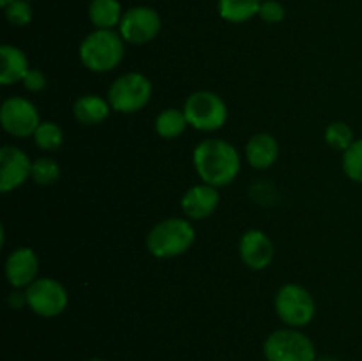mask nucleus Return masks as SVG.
Wrapping results in <instances>:
<instances>
[{
    "label": "nucleus",
    "mask_w": 362,
    "mask_h": 361,
    "mask_svg": "<svg viewBox=\"0 0 362 361\" xmlns=\"http://www.w3.org/2000/svg\"><path fill=\"white\" fill-rule=\"evenodd\" d=\"M193 165L198 177L211 186H228L240 172L239 151L221 138H207L193 151Z\"/></svg>",
    "instance_id": "obj_1"
},
{
    "label": "nucleus",
    "mask_w": 362,
    "mask_h": 361,
    "mask_svg": "<svg viewBox=\"0 0 362 361\" xmlns=\"http://www.w3.org/2000/svg\"><path fill=\"white\" fill-rule=\"evenodd\" d=\"M126 41L120 32L101 30L88 34L80 45V60L92 73H108L115 69L124 59Z\"/></svg>",
    "instance_id": "obj_2"
},
{
    "label": "nucleus",
    "mask_w": 362,
    "mask_h": 361,
    "mask_svg": "<svg viewBox=\"0 0 362 361\" xmlns=\"http://www.w3.org/2000/svg\"><path fill=\"white\" fill-rule=\"evenodd\" d=\"M197 239V230L186 218H166L147 234V250L156 258H173L186 253Z\"/></svg>",
    "instance_id": "obj_3"
},
{
    "label": "nucleus",
    "mask_w": 362,
    "mask_h": 361,
    "mask_svg": "<svg viewBox=\"0 0 362 361\" xmlns=\"http://www.w3.org/2000/svg\"><path fill=\"white\" fill-rule=\"evenodd\" d=\"M184 113L189 126L204 133L221 130L228 120L226 103L211 91L193 92L184 103Z\"/></svg>",
    "instance_id": "obj_4"
},
{
    "label": "nucleus",
    "mask_w": 362,
    "mask_h": 361,
    "mask_svg": "<svg viewBox=\"0 0 362 361\" xmlns=\"http://www.w3.org/2000/svg\"><path fill=\"white\" fill-rule=\"evenodd\" d=\"M274 308L278 317L288 328H304L310 324L317 314V304L310 290L297 283H286L278 290L274 297Z\"/></svg>",
    "instance_id": "obj_5"
},
{
    "label": "nucleus",
    "mask_w": 362,
    "mask_h": 361,
    "mask_svg": "<svg viewBox=\"0 0 362 361\" xmlns=\"http://www.w3.org/2000/svg\"><path fill=\"white\" fill-rule=\"evenodd\" d=\"M152 98V81L145 74L126 73L117 78L108 91V101L119 113H136Z\"/></svg>",
    "instance_id": "obj_6"
},
{
    "label": "nucleus",
    "mask_w": 362,
    "mask_h": 361,
    "mask_svg": "<svg viewBox=\"0 0 362 361\" xmlns=\"http://www.w3.org/2000/svg\"><path fill=\"white\" fill-rule=\"evenodd\" d=\"M267 361H317L313 342L296 328L278 329L264 342Z\"/></svg>",
    "instance_id": "obj_7"
},
{
    "label": "nucleus",
    "mask_w": 362,
    "mask_h": 361,
    "mask_svg": "<svg viewBox=\"0 0 362 361\" xmlns=\"http://www.w3.org/2000/svg\"><path fill=\"white\" fill-rule=\"evenodd\" d=\"M27 304L34 314L41 317H57L62 314L69 303V294L66 287L55 278H37L34 283L27 287Z\"/></svg>",
    "instance_id": "obj_8"
},
{
    "label": "nucleus",
    "mask_w": 362,
    "mask_h": 361,
    "mask_svg": "<svg viewBox=\"0 0 362 361\" xmlns=\"http://www.w3.org/2000/svg\"><path fill=\"white\" fill-rule=\"evenodd\" d=\"M0 124L9 134L16 138H27L35 133L41 124L39 112L27 98H7L0 108Z\"/></svg>",
    "instance_id": "obj_9"
},
{
    "label": "nucleus",
    "mask_w": 362,
    "mask_h": 361,
    "mask_svg": "<svg viewBox=\"0 0 362 361\" xmlns=\"http://www.w3.org/2000/svg\"><path fill=\"white\" fill-rule=\"evenodd\" d=\"M161 30V18L152 7L138 6L124 13L119 32L129 45H147Z\"/></svg>",
    "instance_id": "obj_10"
},
{
    "label": "nucleus",
    "mask_w": 362,
    "mask_h": 361,
    "mask_svg": "<svg viewBox=\"0 0 362 361\" xmlns=\"http://www.w3.org/2000/svg\"><path fill=\"white\" fill-rule=\"evenodd\" d=\"M32 177V161L27 152L14 145L0 149V191L9 193Z\"/></svg>",
    "instance_id": "obj_11"
},
{
    "label": "nucleus",
    "mask_w": 362,
    "mask_h": 361,
    "mask_svg": "<svg viewBox=\"0 0 362 361\" xmlns=\"http://www.w3.org/2000/svg\"><path fill=\"white\" fill-rule=\"evenodd\" d=\"M239 253L247 268L253 271H262L267 269L274 258V244L264 230L251 229L240 237Z\"/></svg>",
    "instance_id": "obj_12"
},
{
    "label": "nucleus",
    "mask_w": 362,
    "mask_h": 361,
    "mask_svg": "<svg viewBox=\"0 0 362 361\" xmlns=\"http://www.w3.org/2000/svg\"><path fill=\"white\" fill-rule=\"evenodd\" d=\"M39 257L32 248H16L6 260V278L14 289H27L37 280Z\"/></svg>",
    "instance_id": "obj_13"
},
{
    "label": "nucleus",
    "mask_w": 362,
    "mask_h": 361,
    "mask_svg": "<svg viewBox=\"0 0 362 361\" xmlns=\"http://www.w3.org/2000/svg\"><path fill=\"white\" fill-rule=\"evenodd\" d=\"M219 205V191L207 183L191 186L180 198V207L189 219H205L214 214Z\"/></svg>",
    "instance_id": "obj_14"
},
{
    "label": "nucleus",
    "mask_w": 362,
    "mask_h": 361,
    "mask_svg": "<svg viewBox=\"0 0 362 361\" xmlns=\"http://www.w3.org/2000/svg\"><path fill=\"white\" fill-rule=\"evenodd\" d=\"M279 144L272 134L258 133L247 140L246 159L253 168L267 170L278 161Z\"/></svg>",
    "instance_id": "obj_15"
},
{
    "label": "nucleus",
    "mask_w": 362,
    "mask_h": 361,
    "mask_svg": "<svg viewBox=\"0 0 362 361\" xmlns=\"http://www.w3.org/2000/svg\"><path fill=\"white\" fill-rule=\"evenodd\" d=\"M112 110L113 108L108 99H103L95 94L81 96L73 105L74 117L83 126H98V124H103L110 117Z\"/></svg>",
    "instance_id": "obj_16"
},
{
    "label": "nucleus",
    "mask_w": 362,
    "mask_h": 361,
    "mask_svg": "<svg viewBox=\"0 0 362 361\" xmlns=\"http://www.w3.org/2000/svg\"><path fill=\"white\" fill-rule=\"evenodd\" d=\"M0 60H2V69H0V84L14 85L16 81H23L25 74L28 73V57L23 50L16 48L13 45H4L0 48Z\"/></svg>",
    "instance_id": "obj_17"
},
{
    "label": "nucleus",
    "mask_w": 362,
    "mask_h": 361,
    "mask_svg": "<svg viewBox=\"0 0 362 361\" xmlns=\"http://www.w3.org/2000/svg\"><path fill=\"white\" fill-rule=\"evenodd\" d=\"M122 16L119 0H92L88 7V18L92 25L101 30H113L115 25H120Z\"/></svg>",
    "instance_id": "obj_18"
},
{
    "label": "nucleus",
    "mask_w": 362,
    "mask_h": 361,
    "mask_svg": "<svg viewBox=\"0 0 362 361\" xmlns=\"http://www.w3.org/2000/svg\"><path fill=\"white\" fill-rule=\"evenodd\" d=\"M262 0H219L218 11L223 20L230 23H244L258 14Z\"/></svg>",
    "instance_id": "obj_19"
},
{
    "label": "nucleus",
    "mask_w": 362,
    "mask_h": 361,
    "mask_svg": "<svg viewBox=\"0 0 362 361\" xmlns=\"http://www.w3.org/2000/svg\"><path fill=\"white\" fill-rule=\"evenodd\" d=\"M189 126L186 119V113L184 110L179 108H166L156 117V133L161 138H166V140H173V138L180 137V134L186 131V127Z\"/></svg>",
    "instance_id": "obj_20"
},
{
    "label": "nucleus",
    "mask_w": 362,
    "mask_h": 361,
    "mask_svg": "<svg viewBox=\"0 0 362 361\" xmlns=\"http://www.w3.org/2000/svg\"><path fill=\"white\" fill-rule=\"evenodd\" d=\"M32 137H34L35 145L42 151H57L64 142V131L59 124L46 120V122L39 124Z\"/></svg>",
    "instance_id": "obj_21"
},
{
    "label": "nucleus",
    "mask_w": 362,
    "mask_h": 361,
    "mask_svg": "<svg viewBox=\"0 0 362 361\" xmlns=\"http://www.w3.org/2000/svg\"><path fill=\"white\" fill-rule=\"evenodd\" d=\"M325 142H327L329 147H332L334 151L345 152L346 149L356 142V138H354V130L346 122L336 120V122H331L325 127Z\"/></svg>",
    "instance_id": "obj_22"
},
{
    "label": "nucleus",
    "mask_w": 362,
    "mask_h": 361,
    "mask_svg": "<svg viewBox=\"0 0 362 361\" xmlns=\"http://www.w3.org/2000/svg\"><path fill=\"white\" fill-rule=\"evenodd\" d=\"M60 177V166L59 163L53 158H39L32 163V177L35 184H41V186H49V184L57 183Z\"/></svg>",
    "instance_id": "obj_23"
},
{
    "label": "nucleus",
    "mask_w": 362,
    "mask_h": 361,
    "mask_svg": "<svg viewBox=\"0 0 362 361\" xmlns=\"http://www.w3.org/2000/svg\"><path fill=\"white\" fill-rule=\"evenodd\" d=\"M343 170L350 180L362 184V138H357L343 152Z\"/></svg>",
    "instance_id": "obj_24"
},
{
    "label": "nucleus",
    "mask_w": 362,
    "mask_h": 361,
    "mask_svg": "<svg viewBox=\"0 0 362 361\" xmlns=\"http://www.w3.org/2000/svg\"><path fill=\"white\" fill-rule=\"evenodd\" d=\"M6 9V18L14 27H25L32 21V7L25 0H13Z\"/></svg>",
    "instance_id": "obj_25"
},
{
    "label": "nucleus",
    "mask_w": 362,
    "mask_h": 361,
    "mask_svg": "<svg viewBox=\"0 0 362 361\" xmlns=\"http://www.w3.org/2000/svg\"><path fill=\"white\" fill-rule=\"evenodd\" d=\"M258 16L267 23H279L285 18V7L278 0H265V2H262Z\"/></svg>",
    "instance_id": "obj_26"
},
{
    "label": "nucleus",
    "mask_w": 362,
    "mask_h": 361,
    "mask_svg": "<svg viewBox=\"0 0 362 361\" xmlns=\"http://www.w3.org/2000/svg\"><path fill=\"white\" fill-rule=\"evenodd\" d=\"M21 84H23V87L27 88L28 92H41L42 88L46 87V76L42 71L28 69V73L25 74Z\"/></svg>",
    "instance_id": "obj_27"
},
{
    "label": "nucleus",
    "mask_w": 362,
    "mask_h": 361,
    "mask_svg": "<svg viewBox=\"0 0 362 361\" xmlns=\"http://www.w3.org/2000/svg\"><path fill=\"white\" fill-rule=\"evenodd\" d=\"M9 304L14 308H23L27 304V294L25 292H13L9 296Z\"/></svg>",
    "instance_id": "obj_28"
},
{
    "label": "nucleus",
    "mask_w": 362,
    "mask_h": 361,
    "mask_svg": "<svg viewBox=\"0 0 362 361\" xmlns=\"http://www.w3.org/2000/svg\"><path fill=\"white\" fill-rule=\"evenodd\" d=\"M11 2H13V0H0V6H2V7H7V6H9Z\"/></svg>",
    "instance_id": "obj_29"
},
{
    "label": "nucleus",
    "mask_w": 362,
    "mask_h": 361,
    "mask_svg": "<svg viewBox=\"0 0 362 361\" xmlns=\"http://www.w3.org/2000/svg\"><path fill=\"white\" fill-rule=\"evenodd\" d=\"M318 361H336L334 357H322V360H318Z\"/></svg>",
    "instance_id": "obj_30"
},
{
    "label": "nucleus",
    "mask_w": 362,
    "mask_h": 361,
    "mask_svg": "<svg viewBox=\"0 0 362 361\" xmlns=\"http://www.w3.org/2000/svg\"><path fill=\"white\" fill-rule=\"evenodd\" d=\"M88 361H105V360H99V357H92V360H88Z\"/></svg>",
    "instance_id": "obj_31"
}]
</instances>
